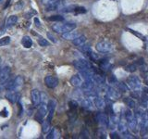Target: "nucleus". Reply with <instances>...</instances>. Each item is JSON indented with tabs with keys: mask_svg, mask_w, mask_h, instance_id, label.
Instances as JSON below:
<instances>
[{
	"mask_svg": "<svg viewBox=\"0 0 148 139\" xmlns=\"http://www.w3.org/2000/svg\"><path fill=\"white\" fill-rule=\"evenodd\" d=\"M76 24L73 22H68V23H62V24H55L52 29L58 32V34H65L69 31H72L76 28Z\"/></svg>",
	"mask_w": 148,
	"mask_h": 139,
	"instance_id": "nucleus-1",
	"label": "nucleus"
},
{
	"mask_svg": "<svg viewBox=\"0 0 148 139\" xmlns=\"http://www.w3.org/2000/svg\"><path fill=\"white\" fill-rule=\"evenodd\" d=\"M23 83H24V80L21 76H17L14 80L8 83L7 85V88L8 90H12V91H18L22 87Z\"/></svg>",
	"mask_w": 148,
	"mask_h": 139,
	"instance_id": "nucleus-2",
	"label": "nucleus"
},
{
	"mask_svg": "<svg viewBox=\"0 0 148 139\" xmlns=\"http://www.w3.org/2000/svg\"><path fill=\"white\" fill-rule=\"evenodd\" d=\"M95 48L100 53H108L109 51L112 49V45H111L109 42L101 41L99 43L96 44Z\"/></svg>",
	"mask_w": 148,
	"mask_h": 139,
	"instance_id": "nucleus-3",
	"label": "nucleus"
},
{
	"mask_svg": "<svg viewBox=\"0 0 148 139\" xmlns=\"http://www.w3.org/2000/svg\"><path fill=\"white\" fill-rule=\"evenodd\" d=\"M10 72H11L10 67L8 66H5L0 71V85H4L6 83L8 79L9 78V75H10Z\"/></svg>",
	"mask_w": 148,
	"mask_h": 139,
	"instance_id": "nucleus-4",
	"label": "nucleus"
},
{
	"mask_svg": "<svg viewBox=\"0 0 148 139\" xmlns=\"http://www.w3.org/2000/svg\"><path fill=\"white\" fill-rule=\"evenodd\" d=\"M47 106L46 104H41V106L39 107L38 110H37V113L35 115V119L37 122H42L43 119L46 116V113H47Z\"/></svg>",
	"mask_w": 148,
	"mask_h": 139,
	"instance_id": "nucleus-5",
	"label": "nucleus"
},
{
	"mask_svg": "<svg viewBox=\"0 0 148 139\" xmlns=\"http://www.w3.org/2000/svg\"><path fill=\"white\" fill-rule=\"evenodd\" d=\"M128 85L132 90H138L141 87V81L137 76H131L128 78Z\"/></svg>",
	"mask_w": 148,
	"mask_h": 139,
	"instance_id": "nucleus-6",
	"label": "nucleus"
},
{
	"mask_svg": "<svg viewBox=\"0 0 148 139\" xmlns=\"http://www.w3.org/2000/svg\"><path fill=\"white\" fill-rule=\"evenodd\" d=\"M74 66H75V68L77 70H79V71H84V70H88V69H90V64L89 62L87 61V60L85 59H78V60H75L74 61Z\"/></svg>",
	"mask_w": 148,
	"mask_h": 139,
	"instance_id": "nucleus-7",
	"label": "nucleus"
},
{
	"mask_svg": "<svg viewBox=\"0 0 148 139\" xmlns=\"http://www.w3.org/2000/svg\"><path fill=\"white\" fill-rule=\"evenodd\" d=\"M45 85L48 88H55L58 85V78L52 75H47L45 78Z\"/></svg>",
	"mask_w": 148,
	"mask_h": 139,
	"instance_id": "nucleus-8",
	"label": "nucleus"
},
{
	"mask_svg": "<svg viewBox=\"0 0 148 139\" xmlns=\"http://www.w3.org/2000/svg\"><path fill=\"white\" fill-rule=\"evenodd\" d=\"M6 97L8 101L11 102V103H16V102H18V99H20V97H21V94L18 91L8 90V92L6 94Z\"/></svg>",
	"mask_w": 148,
	"mask_h": 139,
	"instance_id": "nucleus-9",
	"label": "nucleus"
},
{
	"mask_svg": "<svg viewBox=\"0 0 148 139\" xmlns=\"http://www.w3.org/2000/svg\"><path fill=\"white\" fill-rule=\"evenodd\" d=\"M31 100L34 106H38L39 104H41V93L39 92V90H37V89L32 90Z\"/></svg>",
	"mask_w": 148,
	"mask_h": 139,
	"instance_id": "nucleus-10",
	"label": "nucleus"
},
{
	"mask_svg": "<svg viewBox=\"0 0 148 139\" xmlns=\"http://www.w3.org/2000/svg\"><path fill=\"white\" fill-rule=\"evenodd\" d=\"M56 107H57V101H56L55 99H51L48 102V104H47V109H48V118H47V120H49V122H51V120H52V118H53Z\"/></svg>",
	"mask_w": 148,
	"mask_h": 139,
	"instance_id": "nucleus-11",
	"label": "nucleus"
},
{
	"mask_svg": "<svg viewBox=\"0 0 148 139\" xmlns=\"http://www.w3.org/2000/svg\"><path fill=\"white\" fill-rule=\"evenodd\" d=\"M106 95H108V98L111 99V100H117L119 97L120 96L119 93L117 90H115L114 88H112V87H108V91H106Z\"/></svg>",
	"mask_w": 148,
	"mask_h": 139,
	"instance_id": "nucleus-12",
	"label": "nucleus"
},
{
	"mask_svg": "<svg viewBox=\"0 0 148 139\" xmlns=\"http://www.w3.org/2000/svg\"><path fill=\"white\" fill-rule=\"evenodd\" d=\"M96 120H98V122L101 125H104V126H108L109 125V120L108 116L104 113H98L96 115Z\"/></svg>",
	"mask_w": 148,
	"mask_h": 139,
	"instance_id": "nucleus-13",
	"label": "nucleus"
},
{
	"mask_svg": "<svg viewBox=\"0 0 148 139\" xmlns=\"http://www.w3.org/2000/svg\"><path fill=\"white\" fill-rule=\"evenodd\" d=\"M69 82H71V85L75 86V87H79V86H82V78L79 76V75H73L71 80H69Z\"/></svg>",
	"mask_w": 148,
	"mask_h": 139,
	"instance_id": "nucleus-14",
	"label": "nucleus"
},
{
	"mask_svg": "<svg viewBox=\"0 0 148 139\" xmlns=\"http://www.w3.org/2000/svg\"><path fill=\"white\" fill-rule=\"evenodd\" d=\"M78 36H79V34L77 32H73V30L69 31L68 32H65V34H62V37L66 40H74Z\"/></svg>",
	"mask_w": 148,
	"mask_h": 139,
	"instance_id": "nucleus-15",
	"label": "nucleus"
},
{
	"mask_svg": "<svg viewBox=\"0 0 148 139\" xmlns=\"http://www.w3.org/2000/svg\"><path fill=\"white\" fill-rule=\"evenodd\" d=\"M21 44L25 48H30L32 45V40L30 36L25 35V36H23V38L21 39Z\"/></svg>",
	"mask_w": 148,
	"mask_h": 139,
	"instance_id": "nucleus-16",
	"label": "nucleus"
},
{
	"mask_svg": "<svg viewBox=\"0 0 148 139\" xmlns=\"http://www.w3.org/2000/svg\"><path fill=\"white\" fill-rule=\"evenodd\" d=\"M72 42H73V44L75 45L81 46V45H82L86 42V37L84 35H79L74 40H72Z\"/></svg>",
	"mask_w": 148,
	"mask_h": 139,
	"instance_id": "nucleus-17",
	"label": "nucleus"
},
{
	"mask_svg": "<svg viewBox=\"0 0 148 139\" xmlns=\"http://www.w3.org/2000/svg\"><path fill=\"white\" fill-rule=\"evenodd\" d=\"M99 66L102 71H109V70L112 68V65H111L110 62L108 61V60H101V62L99 63Z\"/></svg>",
	"mask_w": 148,
	"mask_h": 139,
	"instance_id": "nucleus-18",
	"label": "nucleus"
},
{
	"mask_svg": "<svg viewBox=\"0 0 148 139\" xmlns=\"http://www.w3.org/2000/svg\"><path fill=\"white\" fill-rule=\"evenodd\" d=\"M18 21V16L16 15H11L8 18L7 20V26L8 27H12L17 23Z\"/></svg>",
	"mask_w": 148,
	"mask_h": 139,
	"instance_id": "nucleus-19",
	"label": "nucleus"
},
{
	"mask_svg": "<svg viewBox=\"0 0 148 139\" xmlns=\"http://www.w3.org/2000/svg\"><path fill=\"white\" fill-rule=\"evenodd\" d=\"M82 106L83 107L84 109H90L92 108V102L88 99V98H85L82 101Z\"/></svg>",
	"mask_w": 148,
	"mask_h": 139,
	"instance_id": "nucleus-20",
	"label": "nucleus"
},
{
	"mask_svg": "<svg viewBox=\"0 0 148 139\" xmlns=\"http://www.w3.org/2000/svg\"><path fill=\"white\" fill-rule=\"evenodd\" d=\"M94 102H95V105L98 109H103L104 107H105V101L102 98H100V97H95Z\"/></svg>",
	"mask_w": 148,
	"mask_h": 139,
	"instance_id": "nucleus-21",
	"label": "nucleus"
},
{
	"mask_svg": "<svg viewBox=\"0 0 148 139\" xmlns=\"http://www.w3.org/2000/svg\"><path fill=\"white\" fill-rule=\"evenodd\" d=\"M11 42V38L9 36H5L2 37L0 39V46H4V45H9V43Z\"/></svg>",
	"mask_w": 148,
	"mask_h": 139,
	"instance_id": "nucleus-22",
	"label": "nucleus"
},
{
	"mask_svg": "<svg viewBox=\"0 0 148 139\" xmlns=\"http://www.w3.org/2000/svg\"><path fill=\"white\" fill-rule=\"evenodd\" d=\"M58 130L56 129V128H54V129H52L51 130V132L49 133V134L47 136H46V138H48V139H53V138H57L58 137Z\"/></svg>",
	"mask_w": 148,
	"mask_h": 139,
	"instance_id": "nucleus-23",
	"label": "nucleus"
},
{
	"mask_svg": "<svg viewBox=\"0 0 148 139\" xmlns=\"http://www.w3.org/2000/svg\"><path fill=\"white\" fill-rule=\"evenodd\" d=\"M124 102L127 104L128 107H130V108H132V109L135 108V105L136 104H135V102H134V100H132V98H129V97H125V98H124Z\"/></svg>",
	"mask_w": 148,
	"mask_h": 139,
	"instance_id": "nucleus-24",
	"label": "nucleus"
},
{
	"mask_svg": "<svg viewBox=\"0 0 148 139\" xmlns=\"http://www.w3.org/2000/svg\"><path fill=\"white\" fill-rule=\"evenodd\" d=\"M48 21H63L64 18L61 15H54V16H50L48 18Z\"/></svg>",
	"mask_w": 148,
	"mask_h": 139,
	"instance_id": "nucleus-25",
	"label": "nucleus"
},
{
	"mask_svg": "<svg viewBox=\"0 0 148 139\" xmlns=\"http://www.w3.org/2000/svg\"><path fill=\"white\" fill-rule=\"evenodd\" d=\"M37 42H38L39 45H41V46H47V45H49L48 41L46 40V39H45L44 37L39 36L38 39H37Z\"/></svg>",
	"mask_w": 148,
	"mask_h": 139,
	"instance_id": "nucleus-26",
	"label": "nucleus"
},
{
	"mask_svg": "<svg viewBox=\"0 0 148 139\" xmlns=\"http://www.w3.org/2000/svg\"><path fill=\"white\" fill-rule=\"evenodd\" d=\"M125 118H126V120H128V122H130L131 120H132L134 119L133 113L130 109H127L126 111H125Z\"/></svg>",
	"mask_w": 148,
	"mask_h": 139,
	"instance_id": "nucleus-27",
	"label": "nucleus"
},
{
	"mask_svg": "<svg viewBox=\"0 0 148 139\" xmlns=\"http://www.w3.org/2000/svg\"><path fill=\"white\" fill-rule=\"evenodd\" d=\"M42 128H43L44 133H48L49 130H50V122L49 120H45V122H43V126H42Z\"/></svg>",
	"mask_w": 148,
	"mask_h": 139,
	"instance_id": "nucleus-28",
	"label": "nucleus"
},
{
	"mask_svg": "<svg viewBox=\"0 0 148 139\" xmlns=\"http://www.w3.org/2000/svg\"><path fill=\"white\" fill-rule=\"evenodd\" d=\"M76 8V6H69V7H64L61 10L63 12H74V10H75Z\"/></svg>",
	"mask_w": 148,
	"mask_h": 139,
	"instance_id": "nucleus-29",
	"label": "nucleus"
},
{
	"mask_svg": "<svg viewBox=\"0 0 148 139\" xmlns=\"http://www.w3.org/2000/svg\"><path fill=\"white\" fill-rule=\"evenodd\" d=\"M137 70V66L135 64H130L126 67V71L129 72H134Z\"/></svg>",
	"mask_w": 148,
	"mask_h": 139,
	"instance_id": "nucleus-30",
	"label": "nucleus"
},
{
	"mask_svg": "<svg viewBox=\"0 0 148 139\" xmlns=\"http://www.w3.org/2000/svg\"><path fill=\"white\" fill-rule=\"evenodd\" d=\"M86 8H83V7H76L75 10H74V12H75L76 14H83V13H86Z\"/></svg>",
	"mask_w": 148,
	"mask_h": 139,
	"instance_id": "nucleus-31",
	"label": "nucleus"
},
{
	"mask_svg": "<svg viewBox=\"0 0 148 139\" xmlns=\"http://www.w3.org/2000/svg\"><path fill=\"white\" fill-rule=\"evenodd\" d=\"M119 130L120 132H122V133L128 131L127 126H126V124H125V122H119Z\"/></svg>",
	"mask_w": 148,
	"mask_h": 139,
	"instance_id": "nucleus-32",
	"label": "nucleus"
},
{
	"mask_svg": "<svg viewBox=\"0 0 148 139\" xmlns=\"http://www.w3.org/2000/svg\"><path fill=\"white\" fill-rule=\"evenodd\" d=\"M69 108H71V110H75L78 108V103L76 101L71 100V101L69 102Z\"/></svg>",
	"mask_w": 148,
	"mask_h": 139,
	"instance_id": "nucleus-33",
	"label": "nucleus"
},
{
	"mask_svg": "<svg viewBox=\"0 0 148 139\" xmlns=\"http://www.w3.org/2000/svg\"><path fill=\"white\" fill-rule=\"evenodd\" d=\"M81 49L86 54H88L91 51V47L89 45H82V46H81Z\"/></svg>",
	"mask_w": 148,
	"mask_h": 139,
	"instance_id": "nucleus-34",
	"label": "nucleus"
},
{
	"mask_svg": "<svg viewBox=\"0 0 148 139\" xmlns=\"http://www.w3.org/2000/svg\"><path fill=\"white\" fill-rule=\"evenodd\" d=\"M129 31H130V32H132V34H133L135 36H138V37H140V38L142 39V40H145V38L143 37V34H139V32H136L134 30H132V29H129Z\"/></svg>",
	"mask_w": 148,
	"mask_h": 139,
	"instance_id": "nucleus-35",
	"label": "nucleus"
},
{
	"mask_svg": "<svg viewBox=\"0 0 148 139\" xmlns=\"http://www.w3.org/2000/svg\"><path fill=\"white\" fill-rule=\"evenodd\" d=\"M59 1V0H42V3L45 6H48V5H51V4H54L56 2Z\"/></svg>",
	"mask_w": 148,
	"mask_h": 139,
	"instance_id": "nucleus-36",
	"label": "nucleus"
},
{
	"mask_svg": "<svg viewBox=\"0 0 148 139\" xmlns=\"http://www.w3.org/2000/svg\"><path fill=\"white\" fill-rule=\"evenodd\" d=\"M47 101V96L45 93H41V104H46Z\"/></svg>",
	"mask_w": 148,
	"mask_h": 139,
	"instance_id": "nucleus-37",
	"label": "nucleus"
},
{
	"mask_svg": "<svg viewBox=\"0 0 148 139\" xmlns=\"http://www.w3.org/2000/svg\"><path fill=\"white\" fill-rule=\"evenodd\" d=\"M119 89H120V90H122L123 92L128 91V87H127L126 85H125V83H119Z\"/></svg>",
	"mask_w": 148,
	"mask_h": 139,
	"instance_id": "nucleus-38",
	"label": "nucleus"
},
{
	"mask_svg": "<svg viewBox=\"0 0 148 139\" xmlns=\"http://www.w3.org/2000/svg\"><path fill=\"white\" fill-rule=\"evenodd\" d=\"M129 125H130V128H131V129L135 128V126H136V120H135V118H134L132 120H131V122H129Z\"/></svg>",
	"mask_w": 148,
	"mask_h": 139,
	"instance_id": "nucleus-39",
	"label": "nucleus"
},
{
	"mask_svg": "<svg viewBox=\"0 0 148 139\" xmlns=\"http://www.w3.org/2000/svg\"><path fill=\"white\" fill-rule=\"evenodd\" d=\"M47 36H48V38H49L51 41H52V42H54V43H57V39H56L55 37H54L52 34H49V32L47 34Z\"/></svg>",
	"mask_w": 148,
	"mask_h": 139,
	"instance_id": "nucleus-40",
	"label": "nucleus"
},
{
	"mask_svg": "<svg viewBox=\"0 0 148 139\" xmlns=\"http://www.w3.org/2000/svg\"><path fill=\"white\" fill-rule=\"evenodd\" d=\"M109 83H116L117 82V79H116L115 77H114V75H111V76H109Z\"/></svg>",
	"mask_w": 148,
	"mask_h": 139,
	"instance_id": "nucleus-41",
	"label": "nucleus"
},
{
	"mask_svg": "<svg viewBox=\"0 0 148 139\" xmlns=\"http://www.w3.org/2000/svg\"><path fill=\"white\" fill-rule=\"evenodd\" d=\"M110 136H111V138H117V139H119L120 137L119 136V134L117 133H115V132H113V133H111V134H110Z\"/></svg>",
	"mask_w": 148,
	"mask_h": 139,
	"instance_id": "nucleus-42",
	"label": "nucleus"
},
{
	"mask_svg": "<svg viewBox=\"0 0 148 139\" xmlns=\"http://www.w3.org/2000/svg\"><path fill=\"white\" fill-rule=\"evenodd\" d=\"M34 23H35V25L37 27H40L41 26V22L39 21V19L38 18H34Z\"/></svg>",
	"mask_w": 148,
	"mask_h": 139,
	"instance_id": "nucleus-43",
	"label": "nucleus"
},
{
	"mask_svg": "<svg viewBox=\"0 0 148 139\" xmlns=\"http://www.w3.org/2000/svg\"><path fill=\"white\" fill-rule=\"evenodd\" d=\"M22 6H23V4L21 3V1H20V2H18V5H17V4H16L15 9H16V10H17V9H21V8H22Z\"/></svg>",
	"mask_w": 148,
	"mask_h": 139,
	"instance_id": "nucleus-44",
	"label": "nucleus"
},
{
	"mask_svg": "<svg viewBox=\"0 0 148 139\" xmlns=\"http://www.w3.org/2000/svg\"><path fill=\"white\" fill-rule=\"evenodd\" d=\"M0 63H1V58H0Z\"/></svg>",
	"mask_w": 148,
	"mask_h": 139,
	"instance_id": "nucleus-45",
	"label": "nucleus"
},
{
	"mask_svg": "<svg viewBox=\"0 0 148 139\" xmlns=\"http://www.w3.org/2000/svg\"><path fill=\"white\" fill-rule=\"evenodd\" d=\"M147 114H148V110H147Z\"/></svg>",
	"mask_w": 148,
	"mask_h": 139,
	"instance_id": "nucleus-46",
	"label": "nucleus"
}]
</instances>
